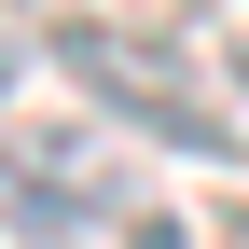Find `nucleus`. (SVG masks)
Instances as JSON below:
<instances>
[{
	"label": "nucleus",
	"instance_id": "f257e3e1",
	"mask_svg": "<svg viewBox=\"0 0 249 249\" xmlns=\"http://www.w3.org/2000/svg\"><path fill=\"white\" fill-rule=\"evenodd\" d=\"M0 235L14 249H180V208L152 194L124 139L0 83Z\"/></svg>",
	"mask_w": 249,
	"mask_h": 249
},
{
	"label": "nucleus",
	"instance_id": "7ed1b4c3",
	"mask_svg": "<svg viewBox=\"0 0 249 249\" xmlns=\"http://www.w3.org/2000/svg\"><path fill=\"white\" fill-rule=\"evenodd\" d=\"M235 83H249V28H235Z\"/></svg>",
	"mask_w": 249,
	"mask_h": 249
},
{
	"label": "nucleus",
	"instance_id": "f03ea898",
	"mask_svg": "<svg viewBox=\"0 0 249 249\" xmlns=\"http://www.w3.org/2000/svg\"><path fill=\"white\" fill-rule=\"evenodd\" d=\"M42 55H55V83H70L97 124H124V139H152V152H194V166H235V152H249V111H222V83H208L194 42H166V28L55 14Z\"/></svg>",
	"mask_w": 249,
	"mask_h": 249
},
{
	"label": "nucleus",
	"instance_id": "20e7f679",
	"mask_svg": "<svg viewBox=\"0 0 249 249\" xmlns=\"http://www.w3.org/2000/svg\"><path fill=\"white\" fill-rule=\"evenodd\" d=\"M235 249H249V222H235Z\"/></svg>",
	"mask_w": 249,
	"mask_h": 249
}]
</instances>
